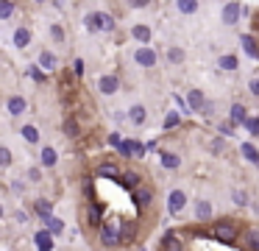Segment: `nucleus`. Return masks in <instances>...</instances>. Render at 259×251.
Returning <instances> with one entry per match:
<instances>
[{"mask_svg": "<svg viewBox=\"0 0 259 251\" xmlns=\"http://www.w3.org/2000/svg\"><path fill=\"white\" fill-rule=\"evenodd\" d=\"M36 249L39 251H53V232H36Z\"/></svg>", "mask_w": 259, "mask_h": 251, "instance_id": "nucleus-7", "label": "nucleus"}, {"mask_svg": "<svg viewBox=\"0 0 259 251\" xmlns=\"http://www.w3.org/2000/svg\"><path fill=\"white\" fill-rule=\"evenodd\" d=\"M248 90H251V95H257V98H259V78H251Z\"/></svg>", "mask_w": 259, "mask_h": 251, "instance_id": "nucleus-42", "label": "nucleus"}, {"mask_svg": "<svg viewBox=\"0 0 259 251\" xmlns=\"http://www.w3.org/2000/svg\"><path fill=\"white\" fill-rule=\"evenodd\" d=\"M0 165H3V168H9V165H12V151H9V148H0Z\"/></svg>", "mask_w": 259, "mask_h": 251, "instance_id": "nucleus-36", "label": "nucleus"}, {"mask_svg": "<svg viewBox=\"0 0 259 251\" xmlns=\"http://www.w3.org/2000/svg\"><path fill=\"white\" fill-rule=\"evenodd\" d=\"M212 235L217 240H223V243H234L237 240V223L234 220H220V223L212 226Z\"/></svg>", "mask_w": 259, "mask_h": 251, "instance_id": "nucleus-2", "label": "nucleus"}, {"mask_svg": "<svg viewBox=\"0 0 259 251\" xmlns=\"http://www.w3.org/2000/svg\"><path fill=\"white\" fill-rule=\"evenodd\" d=\"M151 201H153V193H151V187H137V204H139V209H145Z\"/></svg>", "mask_w": 259, "mask_h": 251, "instance_id": "nucleus-12", "label": "nucleus"}, {"mask_svg": "<svg viewBox=\"0 0 259 251\" xmlns=\"http://www.w3.org/2000/svg\"><path fill=\"white\" fill-rule=\"evenodd\" d=\"M168 59L173 62V64H179V62H184V50H181V47H170Z\"/></svg>", "mask_w": 259, "mask_h": 251, "instance_id": "nucleus-31", "label": "nucleus"}, {"mask_svg": "<svg viewBox=\"0 0 259 251\" xmlns=\"http://www.w3.org/2000/svg\"><path fill=\"white\" fill-rule=\"evenodd\" d=\"M131 36H134L137 42L148 45V42H151V28H148V25H134V28H131Z\"/></svg>", "mask_w": 259, "mask_h": 251, "instance_id": "nucleus-11", "label": "nucleus"}, {"mask_svg": "<svg viewBox=\"0 0 259 251\" xmlns=\"http://www.w3.org/2000/svg\"><path fill=\"white\" fill-rule=\"evenodd\" d=\"M231 131H234V123H223V126H220V134H226V137H229Z\"/></svg>", "mask_w": 259, "mask_h": 251, "instance_id": "nucleus-45", "label": "nucleus"}, {"mask_svg": "<svg viewBox=\"0 0 259 251\" xmlns=\"http://www.w3.org/2000/svg\"><path fill=\"white\" fill-rule=\"evenodd\" d=\"M36 3H45V0H36Z\"/></svg>", "mask_w": 259, "mask_h": 251, "instance_id": "nucleus-49", "label": "nucleus"}, {"mask_svg": "<svg viewBox=\"0 0 259 251\" xmlns=\"http://www.w3.org/2000/svg\"><path fill=\"white\" fill-rule=\"evenodd\" d=\"M128 117H131V123H137V126H142L145 123V106H139V103H137V106H131V109H128Z\"/></svg>", "mask_w": 259, "mask_h": 251, "instance_id": "nucleus-16", "label": "nucleus"}, {"mask_svg": "<svg viewBox=\"0 0 259 251\" xmlns=\"http://www.w3.org/2000/svg\"><path fill=\"white\" fill-rule=\"evenodd\" d=\"M245 131H251L254 137H259V117H248V120H245Z\"/></svg>", "mask_w": 259, "mask_h": 251, "instance_id": "nucleus-30", "label": "nucleus"}, {"mask_svg": "<svg viewBox=\"0 0 259 251\" xmlns=\"http://www.w3.org/2000/svg\"><path fill=\"white\" fill-rule=\"evenodd\" d=\"M50 209H53L50 201H45V198H42V201H36V212H39L42 218H50Z\"/></svg>", "mask_w": 259, "mask_h": 251, "instance_id": "nucleus-26", "label": "nucleus"}, {"mask_svg": "<svg viewBox=\"0 0 259 251\" xmlns=\"http://www.w3.org/2000/svg\"><path fill=\"white\" fill-rule=\"evenodd\" d=\"M95 20H98V28L101 31H114V17L106 12H95Z\"/></svg>", "mask_w": 259, "mask_h": 251, "instance_id": "nucleus-9", "label": "nucleus"}, {"mask_svg": "<svg viewBox=\"0 0 259 251\" xmlns=\"http://www.w3.org/2000/svg\"><path fill=\"white\" fill-rule=\"evenodd\" d=\"M131 145H134V157H142V154H145V145H142V142H131Z\"/></svg>", "mask_w": 259, "mask_h": 251, "instance_id": "nucleus-46", "label": "nucleus"}, {"mask_svg": "<svg viewBox=\"0 0 259 251\" xmlns=\"http://www.w3.org/2000/svg\"><path fill=\"white\" fill-rule=\"evenodd\" d=\"M109 145H114V148H120V145H123V140H120V134H117V131L109 137Z\"/></svg>", "mask_w": 259, "mask_h": 251, "instance_id": "nucleus-43", "label": "nucleus"}, {"mask_svg": "<svg viewBox=\"0 0 259 251\" xmlns=\"http://www.w3.org/2000/svg\"><path fill=\"white\" fill-rule=\"evenodd\" d=\"M134 62L139 64V67H153V64H156V50H153V47H148V45L137 47V50H134Z\"/></svg>", "mask_w": 259, "mask_h": 251, "instance_id": "nucleus-3", "label": "nucleus"}, {"mask_svg": "<svg viewBox=\"0 0 259 251\" xmlns=\"http://www.w3.org/2000/svg\"><path fill=\"white\" fill-rule=\"evenodd\" d=\"M87 218H90V223H98V220H101V206L92 204L90 209H87Z\"/></svg>", "mask_w": 259, "mask_h": 251, "instance_id": "nucleus-32", "label": "nucleus"}, {"mask_svg": "<svg viewBox=\"0 0 259 251\" xmlns=\"http://www.w3.org/2000/svg\"><path fill=\"white\" fill-rule=\"evenodd\" d=\"M240 14H243L240 3H237V0H229V3L223 6V23L226 25H234L237 20H240Z\"/></svg>", "mask_w": 259, "mask_h": 251, "instance_id": "nucleus-4", "label": "nucleus"}, {"mask_svg": "<svg viewBox=\"0 0 259 251\" xmlns=\"http://www.w3.org/2000/svg\"><path fill=\"white\" fill-rule=\"evenodd\" d=\"M245 120H248V114H245V109H243V106H240V103H234V106H231V123H240V126H245Z\"/></svg>", "mask_w": 259, "mask_h": 251, "instance_id": "nucleus-15", "label": "nucleus"}, {"mask_svg": "<svg viewBox=\"0 0 259 251\" xmlns=\"http://www.w3.org/2000/svg\"><path fill=\"white\" fill-rule=\"evenodd\" d=\"M148 3H151V0H128V6H131V9H145Z\"/></svg>", "mask_w": 259, "mask_h": 251, "instance_id": "nucleus-41", "label": "nucleus"}, {"mask_svg": "<svg viewBox=\"0 0 259 251\" xmlns=\"http://www.w3.org/2000/svg\"><path fill=\"white\" fill-rule=\"evenodd\" d=\"M195 215H198V218H209V215H212V204H209V201H198V204H195Z\"/></svg>", "mask_w": 259, "mask_h": 251, "instance_id": "nucleus-24", "label": "nucleus"}, {"mask_svg": "<svg viewBox=\"0 0 259 251\" xmlns=\"http://www.w3.org/2000/svg\"><path fill=\"white\" fill-rule=\"evenodd\" d=\"M220 67L223 70H237L240 67V59H237L234 53H226V56H220Z\"/></svg>", "mask_w": 259, "mask_h": 251, "instance_id": "nucleus-20", "label": "nucleus"}, {"mask_svg": "<svg viewBox=\"0 0 259 251\" xmlns=\"http://www.w3.org/2000/svg\"><path fill=\"white\" fill-rule=\"evenodd\" d=\"M184 204H187V195L181 193V190H173V193H170V212L179 215L181 209H184Z\"/></svg>", "mask_w": 259, "mask_h": 251, "instance_id": "nucleus-6", "label": "nucleus"}, {"mask_svg": "<svg viewBox=\"0 0 259 251\" xmlns=\"http://www.w3.org/2000/svg\"><path fill=\"white\" fill-rule=\"evenodd\" d=\"M98 173H101V176H109V179H114V176H120V168H117L114 162H103L101 168H98Z\"/></svg>", "mask_w": 259, "mask_h": 251, "instance_id": "nucleus-19", "label": "nucleus"}, {"mask_svg": "<svg viewBox=\"0 0 259 251\" xmlns=\"http://www.w3.org/2000/svg\"><path fill=\"white\" fill-rule=\"evenodd\" d=\"M134 237V229L128 226V223H123V240H131Z\"/></svg>", "mask_w": 259, "mask_h": 251, "instance_id": "nucleus-44", "label": "nucleus"}, {"mask_svg": "<svg viewBox=\"0 0 259 251\" xmlns=\"http://www.w3.org/2000/svg\"><path fill=\"white\" fill-rule=\"evenodd\" d=\"M39 159H42V165H45V168H53V165H56V151L53 148H42V154H39Z\"/></svg>", "mask_w": 259, "mask_h": 251, "instance_id": "nucleus-18", "label": "nucleus"}, {"mask_svg": "<svg viewBox=\"0 0 259 251\" xmlns=\"http://www.w3.org/2000/svg\"><path fill=\"white\" fill-rule=\"evenodd\" d=\"M39 64H42L45 70H53L56 67V56H53L50 50H42V53H39Z\"/></svg>", "mask_w": 259, "mask_h": 251, "instance_id": "nucleus-21", "label": "nucleus"}, {"mask_svg": "<svg viewBox=\"0 0 259 251\" xmlns=\"http://www.w3.org/2000/svg\"><path fill=\"white\" fill-rule=\"evenodd\" d=\"M176 9L181 14H195L198 12V0H176Z\"/></svg>", "mask_w": 259, "mask_h": 251, "instance_id": "nucleus-14", "label": "nucleus"}, {"mask_svg": "<svg viewBox=\"0 0 259 251\" xmlns=\"http://www.w3.org/2000/svg\"><path fill=\"white\" fill-rule=\"evenodd\" d=\"M123 184H125V187H137V184H139V176H137V173H125Z\"/></svg>", "mask_w": 259, "mask_h": 251, "instance_id": "nucleus-37", "label": "nucleus"}, {"mask_svg": "<svg viewBox=\"0 0 259 251\" xmlns=\"http://www.w3.org/2000/svg\"><path fill=\"white\" fill-rule=\"evenodd\" d=\"M234 204H240V206L248 204V195L243 193V190H234Z\"/></svg>", "mask_w": 259, "mask_h": 251, "instance_id": "nucleus-40", "label": "nucleus"}, {"mask_svg": "<svg viewBox=\"0 0 259 251\" xmlns=\"http://www.w3.org/2000/svg\"><path fill=\"white\" fill-rule=\"evenodd\" d=\"M50 36H53L56 42H64V31H61V25H59V23L50 25Z\"/></svg>", "mask_w": 259, "mask_h": 251, "instance_id": "nucleus-33", "label": "nucleus"}, {"mask_svg": "<svg viewBox=\"0 0 259 251\" xmlns=\"http://www.w3.org/2000/svg\"><path fill=\"white\" fill-rule=\"evenodd\" d=\"M23 137L28 142H36L39 140V131H36V126H23Z\"/></svg>", "mask_w": 259, "mask_h": 251, "instance_id": "nucleus-27", "label": "nucleus"}, {"mask_svg": "<svg viewBox=\"0 0 259 251\" xmlns=\"http://www.w3.org/2000/svg\"><path fill=\"white\" fill-rule=\"evenodd\" d=\"M120 229H123V223H120V220H106V223H101V240H103V246H117V243L123 240Z\"/></svg>", "mask_w": 259, "mask_h": 251, "instance_id": "nucleus-1", "label": "nucleus"}, {"mask_svg": "<svg viewBox=\"0 0 259 251\" xmlns=\"http://www.w3.org/2000/svg\"><path fill=\"white\" fill-rule=\"evenodd\" d=\"M28 179H34V182H39V171H36V168H31V171H28Z\"/></svg>", "mask_w": 259, "mask_h": 251, "instance_id": "nucleus-47", "label": "nucleus"}, {"mask_svg": "<svg viewBox=\"0 0 259 251\" xmlns=\"http://www.w3.org/2000/svg\"><path fill=\"white\" fill-rule=\"evenodd\" d=\"M64 131H67V137H78V126H76V120H73V117L64 123Z\"/></svg>", "mask_w": 259, "mask_h": 251, "instance_id": "nucleus-35", "label": "nucleus"}, {"mask_svg": "<svg viewBox=\"0 0 259 251\" xmlns=\"http://www.w3.org/2000/svg\"><path fill=\"white\" fill-rule=\"evenodd\" d=\"M176 106H179V109H181V112H187V103H184V101H181V98H179V95H176Z\"/></svg>", "mask_w": 259, "mask_h": 251, "instance_id": "nucleus-48", "label": "nucleus"}, {"mask_svg": "<svg viewBox=\"0 0 259 251\" xmlns=\"http://www.w3.org/2000/svg\"><path fill=\"white\" fill-rule=\"evenodd\" d=\"M245 240H248V243H251V246H254V249L259 251V229H251V232L245 235Z\"/></svg>", "mask_w": 259, "mask_h": 251, "instance_id": "nucleus-34", "label": "nucleus"}, {"mask_svg": "<svg viewBox=\"0 0 259 251\" xmlns=\"http://www.w3.org/2000/svg\"><path fill=\"white\" fill-rule=\"evenodd\" d=\"M87 31H90V34L101 31V28H98V20H95V14H90V17H87Z\"/></svg>", "mask_w": 259, "mask_h": 251, "instance_id": "nucleus-39", "label": "nucleus"}, {"mask_svg": "<svg viewBox=\"0 0 259 251\" xmlns=\"http://www.w3.org/2000/svg\"><path fill=\"white\" fill-rule=\"evenodd\" d=\"M165 251H181V240H176L173 235L165 237Z\"/></svg>", "mask_w": 259, "mask_h": 251, "instance_id": "nucleus-29", "label": "nucleus"}, {"mask_svg": "<svg viewBox=\"0 0 259 251\" xmlns=\"http://www.w3.org/2000/svg\"><path fill=\"white\" fill-rule=\"evenodd\" d=\"M6 109H9V114H23L25 109H28V103H25V98H20V95H12L9 101H6Z\"/></svg>", "mask_w": 259, "mask_h": 251, "instance_id": "nucleus-5", "label": "nucleus"}, {"mask_svg": "<svg viewBox=\"0 0 259 251\" xmlns=\"http://www.w3.org/2000/svg\"><path fill=\"white\" fill-rule=\"evenodd\" d=\"M45 223H47V229H50L53 235H61V229H64V223H61L59 218H45Z\"/></svg>", "mask_w": 259, "mask_h": 251, "instance_id": "nucleus-25", "label": "nucleus"}, {"mask_svg": "<svg viewBox=\"0 0 259 251\" xmlns=\"http://www.w3.org/2000/svg\"><path fill=\"white\" fill-rule=\"evenodd\" d=\"M98 90H101L103 95H114V92H117V78H114V76H101Z\"/></svg>", "mask_w": 259, "mask_h": 251, "instance_id": "nucleus-8", "label": "nucleus"}, {"mask_svg": "<svg viewBox=\"0 0 259 251\" xmlns=\"http://www.w3.org/2000/svg\"><path fill=\"white\" fill-rule=\"evenodd\" d=\"M12 12H14V3H12V0H3V3H0V17H3V20H9Z\"/></svg>", "mask_w": 259, "mask_h": 251, "instance_id": "nucleus-28", "label": "nucleus"}, {"mask_svg": "<svg viewBox=\"0 0 259 251\" xmlns=\"http://www.w3.org/2000/svg\"><path fill=\"white\" fill-rule=\"evenodd\" d=\"M173 126H179V112H168L165 117V128H173Z\"/></svg>", "mask_w": 259, "mask_h": 251, "instance_id": "nucleus-38", "label": "nucleus"}, {"mask_svg": "<svg viewBox=\"0 0 259 251\" xmlns=\"http://www.w3.org/2000/svg\"><path fill=\"white\" fill-rule=\"evenodd\" d=\"M162 165H165L168 171H176V168L181 165V159L176 157V154H170V151H168V154H162Z\"/></svg>", "mask_w": 259, "mask_h": 251, "instance_id": "nucleus-22", "label": "nucleus"}, {"mask_svg": "<svg viewBox=\"0 0 259 251\" xmlns=\"http://www.w3.org/2000/svg\"><path fill=\"white\" fill-rule=\"evenodd\" d=\"M201 106H203V95L198 90H190V109L201 112Z\"/></svg>", "mask_w": 259, "mask_h": 251, "instance_id": "nucleus-23", "label": "nucleus"}, {"mask_svg": "<svg viewBox=\"0 0 259 251\" xmlns=\"http://www.w3.org/2000/svg\"><path fill=\"white\" fill-rule=\"evenodd\" d=\"M28 42H31V31H28V28H17V31H14V45L28 47Z\"/></svg>", "mask_w": 259, "mask_h": 251, "instance_id": "nucleus-13", "label": "nucleus"}, {"mask_svg": "<svg viewBox=\"0 0 259 251\" xmlns=\"http://www.w3.org/2000/svg\"><path fill=\"white\" fill-rule=\"evenodd\" d=\"M243 47H245V53H248V56H251V59H257V62H259V42H257V39H254L251 34L243 36Z\"/></svg>", "mask_w": 259, "mask_h": 251, "instance_id": "nucleus-10", "label": "nucleus"}, {"mask_svg": "<svg viewBox=\"0 0 259 251\" xmlns=\"http://www.w3.org/2000/svg\"><path fill=\"white\" fill-rule=\"evenodd\" d=\"M243 157H245V159L251 162V165H257V168H259V151L254 148L251 142H245V145H243Z\"/></svg>", "mask_w": 259, "mask_h": 251, "instance_id": "nucleus-17", "label": "nucleus"}]
</instances>
